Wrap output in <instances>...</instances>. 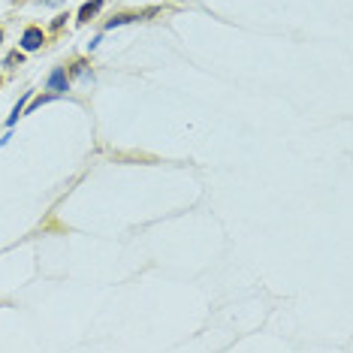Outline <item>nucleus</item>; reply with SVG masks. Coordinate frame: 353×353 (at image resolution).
Here are the masks:
<instances>
[{
	"label": "nucleus",
	"mask_w": 353,
	"mask_h": 353,
	"mask_svg": "<svg viewBox=\"0 0 353 353\" xmlns=\"http://www.w3.org/2000/svg\"><path fill=\"white\" fill-rule=\"evenodd\" d=\"M21 46H24V52L39 49V46H43V30H39V27H27V30H24V39H21Z\"/></svg>",
	"instance_id": "f257e3e1"
},
{
	"label": "nucleus",
	"mask_w": 353,
	"mask_h": 353,
	"mask_svg": "<svg viewBox=\"0 0 353 353\" xmlns=\"http://www.w3.org/2000/svg\"><path fill=\"white\" fill-rule=\"evenodd\" d=\"M49 85H52V91H67V75H64V70H58V72L49 78Z\"/></svg>",
	"instance_id": "f03ea898"
},
{
	"label": "nucleus",
	"mask_w": 353,
	"mask_h": 353,
	"mask_svg": "<svg viewBox=\"0 0 353 353\" xmlns=\"http://www.w3.org/2000/svg\"><path fill=\"white\" fill-rule=\"evenodd\" d=\"M100 6H103V0H94V3H85V6H82V12H78V18H82V21H85V18H91V15H94V12L100 9Z\"/></svg>",
	"instance_id": "7ed1b4c3"
},
{
	"label": "nucleus",
	"mask_w": 353,
	"mask_h": 353,
	"mask_svg": "<svg viewBox=\"0 0 353 353\" xmlns=\"http://www.w3.org/2000/svg\"><path fill=\"white\" fill-rule=\"evenodd\" d=\"M136 18H139V15H118V18H112L106 27H118V24H127V21H136Z\"/></svg>",
	"instance_id": "20e7f679"
},
{
	"label": "nucleus",
	"mask_w": 353,
	"mask_h": 353,
	"mask_svg": "<svg viewBox=\"0 0 353 353\" xmlns=\"http://www.w3.org/2000/svg\"><path fill=\"white\" fill-rule=\"evenodd\" d=\"M0 39H3V33H0Z\"/></svg>",
	"instance_id": "39448f33"
}]
</instances>
